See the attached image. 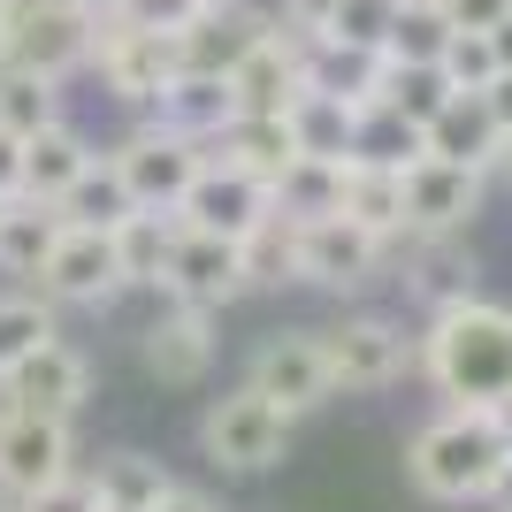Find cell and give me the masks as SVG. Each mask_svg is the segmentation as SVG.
Instances as JSON below:
<instances>
[{
  "mask_svg": "<svg viewBox=\"0 0 512 512\" xmlns=\"http://www.w3.org/2000/svg\"><path fill=\"white\" fill-rule=\"evenodd\" d=\"M505 421L497 406H444L428 428H413L406 444V482L436 505H482L505 467Z\"/></svg>",
  "mask_w": 512,
  "mask_h": 512,
  "instance_id": "cell-2",
  "label": "cell"
},
{
  "mask_svg": "<svg viewBox=\"0 0 512 512\" xmlns=\"http://www.w3.org/2000/svg\"><path fill=\"white\" fill-rule=\"evenodd\" d=\"M482 184H490L482 169H459V161L421 153L406 169V237H467V222L482 214Z\"/></svg>",
  "mask_w": 512,
  "mask_h": 512,
  "instance_id": "cell-13",
  "label": "cell"
},
{
  "mask_svg": "<svg viewBox=\"0 0 512 512\" xmlns=\"http://www.w3.org/2000/svg\"><path fill=\"white\" fill-rule=\"evenodd\" d=\"M92 398V360L77 344H39L31 360H16L0 375V413H39V421H77Z\"/></svg>",
  "mask_w": 512,
  "mask_h": 512,
  "instance_id": "cell-9",
  "label": "cell"
},
{
  "mask_svg": "<svg viewBox=\"0 0 512 512\" xmlns=\"http://www.w3.org/2000/svg\"><path fill=\"white\" fill-rule=\"evenodd\" d=\"M428 153V130L413 123V115H398L390 100H367L360 123H352V161H367V169H413Z\"/></svg>",
  "mask_w": 512,
  "mask_h": 512,
  "instance_id": "cell-28",
  "label": "cell"
},
{
  "mask_svg": "<svg viewBox=\"0 0 512 512\" xmlns=\"http://www.w3.org/2000/svg\"><path fill=\"white\" fill-rule=\"evenodd\" d=\"M360 230H375L383 245H398L406 237V169H367V161H352L344 169V207Z\"/></svg>",
  "mask_w": 512,
  "mask_h": 512,
  "instance_id": "cell-27",
  "label": "cell"
},
{
  "mask_svg": "<svg viewBox=\"0 0 512 512\" xmlns=\"http://www.w3.org/2000/svg\"><path fill=\"white\" fill-rule=\"evenodd\" d=\"M153 512H222L207 490H184V482H169V490L153 497Z\"/></svg>",
  "mask_w": 512,
  "mask_h": 512,
  "instance_id": "cell-44",
  "label": "cell"
},
{
  "mask_svg": "<svg viewBox=\"0 0 512 512\" xmlns=\"http://www.w3.org/2000/svg\"><path fill=\"white\" fill-rule=\"evenodd\" d=\"M62 207L54 199H31L16 192L8 199V214H0V276H16V283H39L46 253H54V237H62Z\"/></svg>",
  "mask_w": 512,
  "mask_h": 512,
  "instance_id": "cell-21",
  "label": "cell"
},
{
  "mask_svg": "<svg viewBox=\"0 0 512 512\" xmlns=\"http://www.w3.org/2000/svg\"><path fill=\"white\" fill-rule=\"evenodd\" d=\"M505 176H512V138H505Z\"/></svg>",
  "mask_w": 512,
  "mask_h": 512,
  "instance_id": "cell-51",
  "label": "cell"
},
{
  "mask_svg": "<svg viewBox=\"0 0 512 512\" xmlns=\"http://www.w3.org/2000/svg\"><path fill=\"white\" fill-rule=\"evenodd\" d=\"M413 245V291H421L428 306H459L474 299V260L459 237H406Z\"/></svg>",
  "mask_w": 512,
  "mask_h": 512,
  "instance_id": "cell-30",
  "label": "cell"
},
{
  "mask_svg": "<svg viewBox=\"0 0 512 512\" xmlns=\"http://www.w3.org/2000/svg\"><path fill=\"white\" fill-rule=\"evenodd\" d=\"M0 214H8V199H0Z\"/></svg>",
  "mask_w": 512,
  "mask_h": 512,
  "instance_id": "cell-53",
  "label": "cell"
},
{
  "mask_svg": "<svg viewBox=\"0 0 512 512\" xmlns=\"http://www.w3.org/2000/svg\"><path fill=\"white\" fill-rule=\"evenodd\" d=\"M329 8H337V0H276V23H291V31L314 39L321 23H329Z\"/></svg>",
  "mask_w": 512,
  "mask_h": 512,
  "instance_id": "cell-42",
  "label": "cell"
},
{
  "mask_svg": "<svg viewBox=\"0 0 512 512\" xmlns=\"http://www.w3.org/2000/svg\"><path fill=\"white\" fill-rule=\"evenodd\" d=\"M299 92H306V31L276 23V31L230 69V100H237V115H283Z\"/></svg>",
  "mask_w": 512,
  "mask_h": 512,
  "instance_id": "cell-18",
  "label": "cell"
},
{
  "mask_svg": "<svg viewBox=\"0 0 512 512\" xmlns=\"http://www.w3.org/2000/svg\"><path fill=\"white\" fill-rule=\"evenodd\" d=\"M490 512H512V451H505V467H497V482H490V497H482Z\"/></svg>",
  "mask_w": 512,
  "mask_h": 512,
  "instance_id": "cell-46",
  "label": "cell"
},
{
  "mask_svg": "<svg viewBox=\"0 0 512 512\" xmlns=\"http://www.w3.org/2000/svg\"><path fill=\"white\" fill-rule=\"evenodd\" d=\"M23 512H100V482H92V474H62L54 490L23 497Z\"/></svg>",
  "mask_w": 512,
  "mask_h": 512,
  "instance_id": "cell-40",
  "label": "cell"
},
{
  "mask_svg": "<svg viewBox=\"0 0 512 512\" xmlns=\"http://www.w3.org/2000/svg\"><path fill=\"white\" fill-rule=\"evenodd\" d=\"M245 291H253V276H245V245H237V237H207V230H184V222H176V253H169V268H161V299L222 314V306L245 299Z\"/></svg>",
  "mask_w": 512,
  "mask_h": 512,
  "instance_id": "cell-10",
  "label": "cell"
},
{
  "mask_svg": "<svg viewBox=\"0 0 512 512\" xmlns=\"http://www.w3.org/2000/svg\"><path fill=\"white\" fill-rule=\"evenodd\" d=\"M115 16L138 23V31H161V39H176L184 23L207 16V0H115Z\"/></svg>",
  "mask_w": 512,
  "mask_h": 512,
  "instance_id": "cell-39",
  "label": "cell"
},
{
  "mask_svg": "<svg viewBox=\"0 0 512 512\" xmlns=\"http://www.w3.org/2000/svg\"><path fill=\"white\" fill-rule=\"evenodd\" d=\"M497 421H505V444H512V398H505V406H497Z\"/></svg>",
  "mask_w": 512,
  "mask_h": 512,
  "instance_id": "cell-49",
  "label": "cell"
},
{
  "mask_svg": "<svg viewBox=\"0 0 512 512\" xmlns=\"http://www.w3.org/2000/svg\"><path fill=\"white\" fill-rule=\"evenodd\" d=\"M490 46H497V69H512V16L490 23Z\"/></svg>",
  "mask_w": 512,
  "mask_h": 512,
  "instance_id": "cell-47",
  "label": "cell"
},
{
  "mask_svg": "<svg viewBox=\"0 0 512 512\" xmlns=\"http://www.w3.org/2000/svg\"><path fill=\"white\" fill-rule=\"evenodd\" d=\"M115 253H123L130 291H138V283L161 291V268H169V253H176V214L169 207H138L123 230H115Z\"/></svg>",
  "mask_w": 512,
  "mask_h": 512,
  "instance_id": "cell-31",
  "label": "cell"
},
{
  "mask_svg": "<svg viewBox=\"0 0 512 512\" xmlns=\"http://www.w3.org/2000/svg\"><path fill=\"white\" fill-rule=\"evenodd\" d=\"M169 214L184 222V230H207V237H237V245H245V237H253L260 222L276 214V199H268V184H260V176L230 169V161H207V169L192 176V192L176 199Z\"/></svg>",
  "mask_w": 512,
  "mask_h": 512,
  "instance_id": "cell-12",
  "label": "cell"
},
{
  "mask_svg": "<svg viewBox=\"0 0 512 512\" xmlns=\"http://www.w3.org/2000/svg\"><path fill=\"white\" fill-rule=\"evenodd\" d=\"M291 123L283 115H230V123L207 138V161H230V169L260 176V184H276L283 169H291Z\"/></svg>",
  "mask_w": 512,
  "mask_h": 512,
  "instance_id": "cell-20",
  "label": "cell"
},
{
  "mask_svg": "<svg viewBox=\"0 0 512 512\" xmlns=\"http://www.w3.org/2000/svg\"><path fill=\"white\" fill-rule=\"evenodd\" d=\"M344 169L352 161H314V153H291V169L268 184L283 222H314V214H337L344 207Z\"/></svg>",
  "mask_w": 512,
  "mask_h": 512,
  "instance_id": "cell-29",
  "label": "cell"
},
{
  "mask_svg": "<svg viewBox=\"0 0 512 512\" xmlns=\"http://www.w3.org/2000/svg\"><path fill=\"white\" fill-rule=\"evenodd\" d=\"M115 169H123V184H130V199H138V207H176V199L192 192V176L207 169V146L146 115V123L115 146Z\"/></svg>",
  "mask_w": 512,
  "mask_h": 512,
  "instance_id": "cell-8",
  "label": "cell"
},
{
  "mask_svg": "<svg viewBox=\"0 0 512 512\" xmlns=\"http://www.w3.org/2000/svg\"><path fill=\"white\" fill-rule=\"evenodd\" d=\"M482 100H490V115L505 123V138H512V69H497L490 85H482Z\"/></svg>",
  "mask_w": 512,
  "mask_h": 512,
  "instance_id": "cell-45",
  "label": "cell"
},
{
  "mask_svg": "<svg viewBox=\"0 0 512 512\" xmlns=\"http://www.w3.org/2000/svg\"><path fill=\"white\" fill-rule=\"evenodd\" d=\"M383 100L398 107V115H413V123L428 130V115L451 100V77L436 62H390V77H383Z\"/></svg>",
  "mask_w": 512,
  "mask_h": 512,
  "instance_id": "cell-35",
  "label": "cell"
},
{
  "mask_svg": "<svg viewBox=\"0 0 512 512\" xmlns=\"http://www.w3.org/2000/svg\"><path fill=\"white\" fill-rule=\"evenodd\" d=\"M291 413L268 406L253 383L230 390V398H214L207 421H199V451H207L222 474H260V467H276L283 451H291Z\"/></svg>",
  "mask_w": 512,
  "mask_h": 512,
  "instance_id": "cell-4",
  "label": "cell"
},
{
  "mask_svg": "<svg viewBox=\"0 0 512 512\" xmlns=\"http://www.w3.org/2000/svg\"><path fill=\"white\" fill-rule=\"evenodd\" d=\"M77 8H92V16H115V0H77Z\"/></svg>",
  "mask_w": 512,
  "mask_h": 512,
  "instance_id": "cell-48",
  "label": "cell"
},
{
  "mask_svg": "<svg viewBox=\"0 0 512 512\" xmlns=\"http://www.w3.org/2000/svg\"><path fill=\"white\" fill-rule=\"evenodd\" d=\"M138 360H146L153 383H169V390L207 383V367H214V314H207V306H176V299H169L161 314L146 321Z\"/></svg>",
  "mask_w": 512,
  "mask_h": 512,
  "instance_id": "cell-17",
  "label": "cell"
},
{
  "mask_svg": "<svg viewBox=\"0 0 512 512\" xmlns=\"http://www.w3.org/2000/svg\"><path fill=\"white\" fill-rule=\"evenodd\" d=\"M8 8H16V0H0V16H8Z\"/></svg>",
  "mask_w": 512,
  "mask_h": 512,
  "instance_id": "cell-52",
  "label": "cell"
},
{
  "mask_svg": "<svg viewBox=\"0 0 512 512\" xmlns=\"http://www.w3.org/2000/svg\"><path fill=\"white\" fill-rule=\"evenodd\" d=\"M0 39H8V62H16V69L69 85V77L92 62L100 16H92V8H77V0H16V8L0 16Z\"/></svg>",
  "mask_w": 512,
  "mask_h": 512,
  "instance_id": "cell-3",
  "label": "cell"
},
{
  "mask_svg": "<svg viewBox=\"0 0 512 512\" xmlns=\"http://www.w3.org/2000/svg\"><path fill=\"white\" fill-rule=\"evenodd\" d=\"M54 207H62V222H77V230H123L130 214H138V199H130L115 153H92L85 169H77V184H69Z\"/></svg>",
  "mask_w": 512,
  "mask_h": 512,
  "instance_id": "cell-24",
  "label": "cell"
},
{
  "mask_svg": "<svg viewBox=\"0 0 512 512\" xmlns=\"http://www.w3.org/2000/svg\"><path fill=\"white\" fill-rule=\"evenodd\" d=\"M245 383H253L268 406H283L291 421L337 398V390H329V360H321V337H314V329H276V337L253 352V375H245Z\"/></svg>",
  "mask_w": 512,
  "mask_h": 512,
  "instance_id": "cell-16",
  "label": "cell"
},
{
  "mask_svg": "<svg viewBox=\"0 0 512 512\" xmlns=\"http://www.w3.org/2000/svg\"><path fill=\"white\" fill-rule=\"evenodd\" d=\"M62 337V314H54V299L46 291H16V299H0V375L16 360H31L39 344Z\"/></svg>",
  "mask_w": 512,
  "mask_h": 512,
  "instance_id": "cell-32",
  "label": "cell"
},
{
  "mask_svg": "<svg viewBox=\"0 0 512 512\" xmlns=\"http://www.w3.org/2000/svg\"><path fill=\"white\" fill-rule=\"evenodd\" d=\"M85 161H92V146H85V130L69 123V115L23 130V192H31V199H62Z\"/></svg>",
  "mask_w": 512,
  "mask_h": 512,
  "instance_id": "cell-22",
  "label": "cell"
},
{
  "mask_svg": "<svg viewBox=\"0 0 512 512\" xmlns=\"http://www.w3.org/2000/svg\"><path fill=\"white\" fill-rule=\"evenodd\" d=\"M428 153L490 176V169H505V123L490 115V100H482V92H451V100L428 115Z\"/></svg>",
  "mask_w": 512,
  "mask_h": 512,
  "instance_id": "cell-19",
  "label": "cell"
},
{
  "mask_svg": "<svg viewBox=\"0 0 512 512\" xmlns=\"http://www.w3.org/2000/svg\"><path fill=\"white\" fill-rule=\"evenodd\" d=\"M436 69L451 77V92H482V85L497 77V46H490V31H451L444 54H436Z\"/></svg>",
  "mask_w": 512,
  "mask_h": 512,
  "instance_id": "cell-38",
  "label": "cell"
},
{
  "mask_svg": "<svg viewBox=\"0 0 512 512\" xmlns=\"http://www.w3.org/2000/svg\"><path fill=\"white\" fill-rule=\"evenodd\" d=\"M0 512H23V505H16V497H0Z\"/></svg>",
  "mask_w": 512,
  "mask_h": 512,
  "instance_id": "cell-50",
  "label": "cell"
},
{
  "mask_svg": "<svg viewBox=\"0 0 512 512\" xmlns=\"http://www.w3.org/2000/svg\"><path fill=\"white\" fill-rule=\"evenodd\" d=\"M16 192H23V138L0 123V199H16Z\"/></svg>",
  "mask_w": 512,
  "mask_h": 512,
  "instance_id": "cell-43",
  "label": "cell"
},
{
  "mask_svg": "<svg viewBox=\"0 0 512 512\" xmlns=\"http://www.w3.org/2000/svg\"><path fill=\"white\" fill-rule=\"evenodd\" d=\"M85 69H100V92L115 107L153 115V100H161L169 77H176V39L138 31V23H123V16H100V39H92V62Z\"/></svg>",
  "mask_w": 512,
  "mask_h": 512,
  "instance_id": "cell-6",
  "label": "cell"
},
{
  "mask_svg": "<svg viewBox=\"0 0 512 512\" xmlns=\"http://www.w3.org/2000/svg\"><path fill=\"white\" fill-rule=\"evenodd\" d=\"M451 39V16L436 0H398V16H390V39H383V62H436Z\"/></svg>",
  "mask_w": 512,
  "mask_h": 512,
  "instance_id": "cell-33",
  "label": "cell"
},
{
  "mask_svg": "<svg viewBox=\"0 0 512 512\" xmlns=\"http://www.w3.org/2000/svg\"><path fill=\"white\" fill-rule=\"evenodd\" d=\"M39 291L54 306H115L130 291V276H123V253H115V230H77L69 222L62 237H54V253H46V268H39Z\"/></svg>",
  "mask_w": 512,
  "mask_h": 512,
  "instance_id": "cell-7",
  "label": "cell"
},
{
  "mask_svg": "<svg viewBox=\"0 0 512 512\" xmlns=\"http://www.w3.org/2000/svg\"><path fill=\"white\" fill-rule=\"evenodd\" d=\"M390 16H398V0H337V8H329V23H321L314 39H337V46H375V54H383Z\"/></svg>",
  "mask_w": 512,
  "mask_h": 512,
  "instance_id": "cell-37",
  "label": "cell"
},
{
  "mask_svg": "<svg viewBox=\"0 0 512 512\" xmlns=\"http://www.w3.org/2000/svg\"><path fill=\"white\" fill-rule=\"evenodd\" d=\"M291 123V146L314 153V161H352V123H360V100H337V92H314L306 85L299 100L283 107Z\"/></svg>",
  "mask_w": 512,
  "mask_h": 512,
  "instance_id": "cell-26",
  "label": "cell"
},
{
  "mask_svg": "<svg viewBox=\"0 0 512 512\" xmlns=\"http://www.w3.org/2000/svg\"><path fill=\"white\" fill-rule=\"evenodd\" d=\"M383 77L390 62L375 46H337V39H306V85L314 92H337V100H383Z\"/></svg>",
  "mask_w": 512,
  "mask_h": 512,
  "instance_id": "cell-25",
  "label": "cell"
},
{
  "mask_svg": "<svg viewBox=\"0 0 512 512\" xmlns=\"http://www.w3.org/2000/svg\"><path fill=\"white\" fill-rule=\"evenodd\" d=\"M268 31H276V0H207V16L176 31V69L230 77Z\"/></svg>",
  "mask_w": 512,
  "mask_h": 512,
  "instance_id": "cell-14",
  "label": "cell"
},
{
  "mask_svg": "<svg viewBox=\"0 0 512 512\" xmlns=\"http://www.w3.org/2000/svg\"><path fill=\"white\" fill-rule=\"evenodd\" d=\"M62 474H77V444L69 421H39V413H0V497H39Z\"/></svg>",
  "mask_w": 512,
  "mask_h": 512,
  "instance_id": "cell-15",
  "label": "cell"
},
{
  "mask_svg": "<svg viewBox=\"0 0 512 512\" xmlns=\"http://www.w3.org/2000/svg\"><path fill=\"white\" fill-rule=\"evenodd\" d=\"M291 237H299V283H314V291H360V283L383 276V237L360 230L352 214H314V222H291Z\"/></svg>",
  "mask_w": 512,
  "mask_h": 512,
  "instance_id": "cell-11",
  "label": "cell"
},
{
  "mask_svg": "<svg viewBox=\"0 0 512 512\" xmlns=\"http://www.w3.org/2000/svg\"><path fill=\"white\" fill-rule=\"evenodd\" d=\"M314 337H321V360H329V390H344V398H375V390L406 383L413 367V337L383 314H352L337 329H314Z\"/></svg>",
  "mask_w": 512,
  "mask_h": 512,
  "instance_id": "cell-5",
  "label": "cell"
},
{
  "mask_svg": "<svg viewBox=\"0 0 512 512\" xmlns=\"http://www.w3.org/2000/svg\"><path fill=\"white\" fill-rule=\"evenodd\" d=\"M237 115V100H230V77H207V69H176L169 77V92L153 100V123H169V130H184V138H199L207 146L214 130Z\"/></svg>",
  "mask_w": 512,
  "mask_h": 512,
  "instance_id": "cell-23",
  "label": "cell"
},
{
  "mask_svg": "<svg viewBox=\"0 0 512 512\" xmlns=\"http://www.w3.org/2000/svg\"><path fill=\"white\" fill-rule=\"evenodd\" d=\"M54 115H62V85H54V77H31V69H0V123L16 130H39V123H54Z\"/></svg>",
  "mask_w": 512,
  "mask_h": 512,
  "instance_id": "cell-34",
  "label": "cell"
},
{
  "mask_svg": "<svg viewBox=\"0 0 512 512\" xmlns=\"http://www.w3.org/2000/svg\"><path fill=\"white\" fill-rule=\"evenodd\" d=\"M245 276L260 283H299V237H291V222L283 214H268L253 237H245Z\"/></svg>",
  "mask_w": 512,
  "mask_h": 512,
  "instance_id": "cell-36",
  "label": "cell"
},
{
  "mask_svg": "<svg viewBox=\"0 0 512 512\" xmlns=\"http://www.w3.org/2000/svg\"><path fill=\"white\" fill-rule=\"evenodd\" d=\"M436 8L451 16V31H490L512 16V0H436Z\"/></svg>",
  "mask_w": 512,
  "mask_h": 512,
  "instance_id": "cell-41",
  "label": "cell"
},
{
  "mask_svg": "<svg viewBox=\"0 0 512 512\" xmlns=\"http://www.w3.org/2000/svg\"><path fill=\"white\" fill-rule=\"evenodd\" d=\"M413 360L451 406H505L512 398V306L497 299H459L428 314V337Z\"/></svg>",
  "mask_w": 512,
  "mask_h": 512,
  "instance_id": "cell-1",
  "label": "cell"
}]
</instances>
